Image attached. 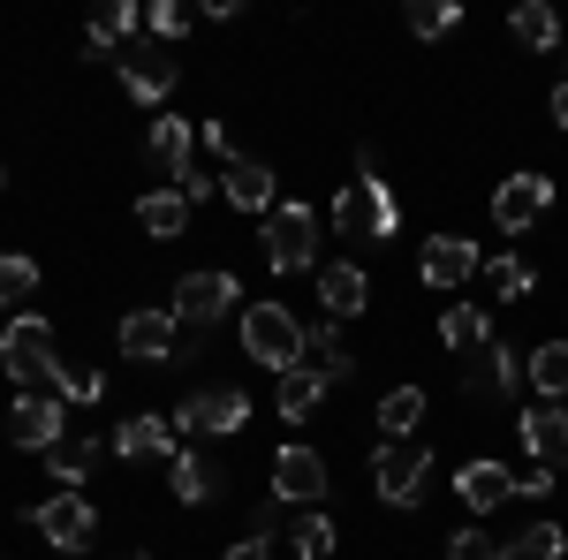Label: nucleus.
Instances as JSON below:
<instances>
[{"mask_svg":"<svg viewBox=\"0 0 568 560\" xmlns=\"http://www.w3.org/2000/svg\"><path fill=\"white\" fill-rule=\"evenodd\" d=\"M53 364H61L53 326H45L39 310H16L8 334H0V371L16 379V394H45V387H53Z\"/></svg>","mask_w":568,"mask_h":560,"instance_id":"obj_1","label":"nucleus"},{"mask_svg":"<svg viewBox=\"0 0 568 560\" xmlns=\"http://www.w3.org/2000/svg\"><path fill=\"white\" fill-rule=\"evenodd\" d=\"M243 348H251V364H265L273 379L281 371H296L311 348H304V318L288 310V303H243Z\"/></svg>","mask_w":568,"mask_h":560,"instance_id":"obj_2","label":"nucleus"},{"mask_svg":"<svg viewBox=\"0 0 568 560\" xmlns=\"http://www.w3.org/2000/svg\"><path fill=\"white\" fill-rule=\"evenodd\" d=\"M394 227H402V205H394L387 182H349L334 197V235L342 243H387Z\"/></svg>","mask_w":568,"mask_h":560,"instance_id":"obj_3","label":"nucleus"},{"mask_svg":"<svg viewBox=\"0 0 568 560\" xmlns=\"http://www.w3.org/2000/svg\"><path fill=\"white\" fill-rule=\"evenodd\" d=\"M372 485H379L387 508H417L425 485H433V447H417V439H379V455H372Z\"/></svg>","mask_w":568,"mask_h":560,"instance_id":"obj_4","label":"nucleus"},{"mask_svg":"<svg viewBox=\"0 0 568 560\" xmlns=\"http://www.w3.org/2000/svg\"><path fill=\"white\" fill-rule=\"evenodd\" d=\"M258 251H265L273 273H311V258H318V213L311 205H273Z\"/></svg>","mask_w":568,"mask_h":560,"instance_id":"obj_5","label":"nucleus"},{"mask_svg":"<svg viewBox=\"0 0 568 560\" xmlns=\"http://www.w3.org/2000/svg\"><path fill=\"white\" fill-rule=\"evenodd\" d=\"M31 530H39L53 553H84L91 538H99V508H91L84 492H53L31 508Z\"/></svg>","mask_w":568,"mask_h":560,"instance_id":"obj_6","label":"nucleus"},{"mask_svg":"<svg viewBox=\"0 0 568 560\" xmlns=\"http://www.w3.org/2000/svg\"><path fill=\"white\" fill-rule=\"evenodd\" d=\"M546 213H554V174L524 167V174H508V182L493 190V227H500V235H524V227H538Z\"/></svg>","mask_w":568,"mask_h":560,"instance_id":"obj_7","label":"nucleus"},{"mask_svg":"<svg viewBox=\"0 0 568 560\" xmlns=\"http://www.w3.org/2000/svg\"><path fill=\"white\" fill-rule=\"evenodd\" d=\"M243 425H251V394L243 387H197V394H182V409H175V431H205V439H227Z\"/></svg>","mask_w":568,"mask_h":560,"instance_id":"obj_8","label":"nucleus"},{"mask_svg":"<svg viewBox=\"0 0 568 560\" xmlns=\"http://www.w3.org/2000/svg\"><path fill=\"white\" fill-rule=\"evenodd\" d=\"M243 303L235 273H182L175 281V326H220Z\"/></svg>","mask_w":568,"mask_h":560,"instance_id":"obj_9","label":"nucleus"},{"mask_svg":"<svg viewBox=\"0 0 568 560\" xmlns=\"http://www.w3.org/2000/svg\"><path fill=\"white\" fill-rule=\"evenodd\" d=\"M8 439L31 447V455L61 447V439H69V401H61V394H16V409H8Z\"/></svg>","mask_w":568,"mask_h":560,"instance_id":"obj_10","label":"nucleus"},{"mask_svg":"<svg viewBox=\"0 0 568 560\" xmlns=\"http://www.w3.org/2000/svg\"><path fill=\"white\" fill-rule=\"evenodd\" d=\"M326 485H334V470H326L318 447H281V455H273V500L311 508V500H326Z\"/></svg>","mask_w":568,"mask_h":560,"instance_id":"obj_11","label":"nucleus"},{"mask_svg":"<svg viewBox=\"0 0 568 560\" xmlns=\"http://www.w3.org/2000/svg\"><path fill=\"white\" fill-rule=\"evenodd\" d=\"M175 84H182L175 45H144V53H130V61H122V91H130L136 106H160V99H175Z\"/></svg>","mask_w":568,"mask_h":560,"instance_id":"obj_12","label":"nucleus"},{"mask_svg":"<svg viewBox=\"0 0 568 560\" xmlns=\"http://www.w3.org/2000/svg\"><path fill=\"white\" fill-rule=\"evenodd\" d=\"M175 348H182L175 310H130L122 318V356L130 364H175Z\"/></svg>","mask_w":568,"mask_h":560,"instance_id":"obj_13","label":"nucleus"},{"mask_svg":"<svg viewBox=\"0 0 568 560\" xmlns=\"http://www.w3.org/2000/svg\"><path fill=\"white\" fill-rule=\"evenodd\" d=\"M417 273H425V288H463L470 273H485V258H478L470 235H433L425 258H417Z\"/></svg>","mask_w":568,"mask_h":560,"instance_id":"obj_14","label":"nucleus"},{"mask_svg":"<svg viewBox=\"0 0 568 560\" xmlns=\"http://www.w3.org/2000/svg\"><path fill=\"white\" fill-rule=\"evenodd\" d=\"M122 462H152V455H168L175 462L182 455V431H175V417H130V425H114V439H106Z\"/></svg>","mask_w":568,"mask_h":560,"instance_id":"obj_15","label":"nucleus"},{"mask_svg":"<svg viewBox=\"0 0 568 560\" xmlns=\"http://www.w3.org/2000/svg\"><path fill=\"white\" fill-rule=\"evenodd\" d=\"M144 152L168 167V182H182V174L197 167V122H182V114H160V122L144 130Z\"/></svg>","mask_w":568,"mask_h":560,"instance_id":"obj_16","label":"nucleus"},{"mask_svg":"<svg viewBox=\"0 0 568 560\" xmlns=\"http://www.w3.org/2000/svg\"><path fill=\"white\" fill-rule=\"evenodd\" d=\"M455 492H463V508H470V516H493V508H508V500H516V470H508V462H463Z\"/></svg>","mask_w":568,"mask_h":560,"instance_id":"obj_17","label":"nucleus"},{"mask_svg":"<svg viewBox=\"0 0 568 560\" xmlns=\"http://www.w3.org/2000/svg\"><path fill=\"white\" fill-rule=\"evenodd\" d=\"M220 190H227V205H235V213H258V220L281 205V182H273L265 160H235V167L220 174Z\"/></svg>","mask_w":568,"mask_h":560,"instance_id":"obj_18","label":"nucleus"},{"mask_svg":"<svg viewBox=\"0 0 568 560\" xmlns=\"http://www.w3.org/2000/svg\"><path fill=\"white\" fill-rule=\"evenodd\" d=\"M524 447L546 462V470H561L568 462V401H538L524 417Z\"/></svg>","mask_w":568,"mask_h":560,"instance_id":"obj_19","label":"nucleus"},{"mask_svg":"<svg viewBox=\"0 0 568 560\" xmlns=\"http://www.w3.org/2000/svg\"><path fill=\"white\" fill-rule=\"evenodd\" d=\"M439 342H447V356H478V348H493V318L478 303H447L439 310Z\"/></svg>","mask_w":568,"mask_h":560,"instance_id":"obj_20","label":"nucleus"},{"mask_svg":"<svg viewBox=\"0 0 568 560\" xmlns=\"http://www.w3.org/2000/svg\"><path fill=\"white\" fill-rule=\"evenodd\" d=\"M364 296H372L364 265H318V303H326V318H356Z\"/></svg>","mask_w":568,"mask_h":560,"instance_id":"obj_21","label":"nucleus"},{"mask_svg":"<svg viewBox=\"0 0 568 560\" xmlns=\"http://www.w3.org/2000/svg\"><path fill=\"white\" fill-rule=\"evenodd\" d=\"M168 485H175L182 508H205V500H220V470L197 455V447H182L175 462H168Z\"/></svg>","mask_w":568,"mask_h":560,"instance_id":"obj_22","label":"nucleus"},{"mask_svg":"<svg viewBox=\"0 0 568 560\" xmlns=\"http://www.w3.org/2000/svg\"><path fill=\"white\" fill-rule=\"evenodd\" d=\"M318 401H326V379H318L311 364H296V371H281V379H273V409H281L288 425H304Z\"/></svg>","mask_w":568,"mask_h":560,"instance_id":"obj_23","label":"nucleus"},{"mask_svg":"<svg viewBox=\"0 0 568 560\" xmlns=\"http://www.w3.org/2000/svg\"><path fill=\"white\" fill-rule=\"evenodd\" d=\"M516 379H530L516 348H500V342L478 348V371H470V394H478V401H493V394H516Z\"/></svg>","mask_w":568,"mask_h":560,"instance_id":"obj_24","label":"nucleus"},{"mask_svg":"<svg viewBox=\"0 0 568 560\" xmlns=\"http://www.w3.org/2000/svg\"><path fill=\"white\" fill-rule=\"evenodd\" d=\"M91 462H99V439H91V431H69L61 447H45V470H53L61 492H77V485L91 477Z\"/></svg>","mask_w":568,"mask_h":560,"instance_id":"obj_25","label":"nucleus"},{"mask_svg":"<svg viewBox=\"0 0 568 560\" xmlns=\"http://www.w3.org/2000/svg\"><path fill=\"white\" fill-rule=\"evenodd\" d=\"M136 220H144V235H160V243H168V235L190 227V197H182L175 182H168V190H144V197H136Z\"/></svg>","mask_w":568,"mask_h":560,"instance_id":"obj_26","label":"nucleus"},{"mask_svg":"<svg viewBox=\"0 0 568 560\" xmlns=\"http://www.w3.org/2000/svg\"><path fill=\"white\" fill-rule=\"evenodd\" d=\"M568 553V530L561 522H524L508 546H500V560H561Z\"/></svg>","mask_w":568,"mask_h":560,"instance_id":"obj_27","label":"nucleus"},{"mask_svg":"<svg viewBox=\"0 0 568 560\" xmlns=\"http://www.w3.org/2000/svg\"><path fill=\"white\" fill-rule=\"evenodd\" d=\"M508 31H516L530 53H554V45H561V16H554L546 0H524V8L508 16Z\"/></svg>","mask_w":568,"mask_h":560,"instance_id":"obj_28","label":"nucleus"},{"mask_svg":"<svg viewBox=\"0 0 568 560\" xmlns=\"http://www.w3.org/2000/svg\"><path fill=\"white\" fill-rule=\"evenodd\" d=\"M530 387L546 394V401H568V342H546V348H530Z\"/></svg>","mask_w":568,"mask_h":560,"instance_id":"obj_29","label":"nucleus"},{"mask_svg":"<svg viewBox=\"0 0 568 560\" xmlns=\"http://www.w3.org/2000/svg\"><path fill=\"white\" fill-rule=\"evenodd\" d=\"M379 425H387V439H409V431L425 425V387H394V394H379Z\"/></svg>","mask_w":568,"mask_h":560,"instance_id":"obj_30","label":"nucleus"},{"mask_svg":"<svg viewBox=\"0 0 568 560\" xmlns=\"http://www.w3.org/2000/svg\"><path fill=\"white\" fill-rule=\"evenodd\" d=\"M23 296H39V258L0 251V303H16V310H23Z\"/></svg>","mask_w":568,"mask_h":560,"instance_id":"obj_31","label":"nucleus"},{"mask_svg":"<svg viewBox=\"0 0 568 560\" xmlns=\"http://www.w3.org/2000/svg\"><path fill=\"white\" fill-rule=\"evenodd\" d=\"M45 394H61V401H69V409H77V401H99V394H106V379H99V371H84V364H53V387Z\"/></svg>","mask_w":568,"mask_h":560,"instance_id":"obj_32","label":"nucleus"},{"mask_svg":"<svg viewBox=\"0 0 568 560\" xmlns=\"http://www.w3.org/2000/svg\"><path fill=\"white\" fill-rule=\"evenodd\" d=\"M130 31H136V8H130V0H114V8L84 31V53H106V45H122Z\"/></svg>","mask_w":568,"mask_h":560,"instance_id":"obj_33","label":"nucleus"},{"mask_svg":"<svg viewBox=\"0 0 568 560\" xmlns=\"http://www.w3.org/2000/svg\"><path fill=\"white\" fill-rule=\"evenodd\" d=\"M455 23H463L455 0H417V8H409V31H417V39H447Z\"/></svg>","mask_w":568,"mask_h":560,"instance_id":"obj_34","label":"nucleus"},{"mask_svg":"<svg viewBox=\"0 0 568 560\" xmlns=\"http://www.w3.org/2000/svg\"><path fill=\"white\" fill-rule=\"evenodd\" d=\"M288 553H296V560H326V553H334V522H326V516H304L296 530H288Z\"/></svg>","mask_w":568,"mask_h":560,"instance_id":"obj_35","label":"nucleus"},{"mask_svg":"<svg viewBox=\"0 0 568 560\" xmlns=\"http://www.w3.org/2000/svg\"><path fill=\"white\" fill-rule=\"evenodd\" d=\"M485 281H493V296L508 303V296H530V288H538V273H530L524 258H493L485 265Z\"/></svg>","mask_w":568,"mask_h":560,"instance_id":"obj_36","label":"nucleus"},{"mask_svg":"<svg viewBox=\"0 0 568 560\" xmlns=\"http://www.w3.org/2000/svg\"><path fill=\"white\" fill-rule=\"evenodd\" d=\"M144 23L160 31V45H175L182 31H190V8H175V0H152V8H144Z\"/></svg>","mask_w":568,"mask_h":560,"instance_id":"obj_37","label":"nucleus"},{"mask_svg":"<svg viewBox=\"0 0 568 560\" xmlns=\"http://www.w3.org/2000/svg\"><path fill=\"white\" fill-rule=\"evenodd\" d=\"M447 560H500V538H485V530H455V538H447Z\"/></svg>","mask_w":568,"mask_h":560,"instance_id":"obj_38","label":"nucleus"},{"mask_svg":"<svg viewBox=\"0 0 568 560\" xmlns=\"http://www.w3.org/2000/svg\"><path fill=\"white\" fill-rule=\"evenodd\" d=\"M197 136H205V144H213L220 160H227V167H235V160H243V152H235V130H227V122H197Z\"/></svg>","mask_w":568,"mask_h":560,"instance_id":"obj_39","label":"nucleus"},{"mask_svg":"<svg viewBox=\"0 0 568 560\" xmlns=\"http://www.w3.org/2000/svg\"><path fill=\"white\" fill-rule=\"evenodd\" d=\"M546 492H554V470H546V462L516 477V500H546Z\"/></svg>","mask_w":568,"mask_h":560,"instance_id":"obj_40","label":"nucleus"},{"mask_svg":"<svg viewBox=\"0 0 568 560\" xmlns=\"http://www.w3.org/2000/svg\"><path fill=\"white\" fill-rule=\"evenodd\" d=\"M227 560H273V553H265V538H243V546H227Z\"/></svg>","mask_w":568,"mask_h":560,"instance_id":"obj_41","label":"nucleus"},{"mask_svg":"<svg viewBox=\"0 0 568 560\" xmlns=\"http://www.w3.org/2000/svg\"><path fill=\"white\" fill-rule=\"evenodd\" d=\"M554 122L568 130V84H554Z\"/></svg>","mask_w":568,"mask_h":560,"instance_id":"obj_42","label":"nucleus"},{"mask_svg":"<svg viewBox=\"0 0 568 560\" xmlns=\"http://www.w3.org/2000/svg\"><path fill=\"white\" fill-rule=\"evenodd\" d=\"M136 560H144V553H136Z\"/></svg>","mask_w":568,"mask_h":560,"instance_id":"obj_43","label":"nucleus"}]
</instances>
